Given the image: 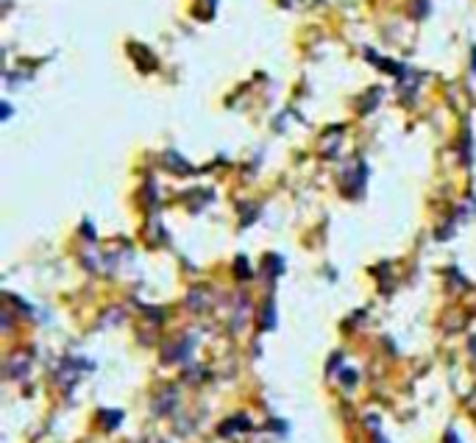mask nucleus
<instances>
[{"instance_id":"1","label":"nucleus","mask_w":476,"mask_h":443,"mask_svg":"<svg viewBox=\"0 0 476 443\" xmlns=\"http://www.w3.org/2000/svg\"><path fill=\"white\" fill-rule=\"evenodd\" d=\"M468 407H471V412H474V418H476V393L468 399Z\"/></svg>"}]
</instances>
